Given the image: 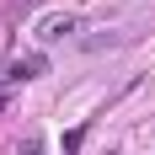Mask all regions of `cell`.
I'll return each mask as SVG.
<instances>
[{
    "mask_svg": "<svg viewBox=\"0 0 155 155\" xmlns=\"http://www.w3.org/2000/svg\"><path fill=\"white\" fill-rule=\"evenodd\" d=\"M80 32H86V16L80 11H48V16L32 21V38H38V43H70Z\"/></svg>",
    "mask_w": 155,
    "mask_h": 155,
    "instance_id": "6da1fadb",
    "label": "cell"
},
{
    "mask_svg": "<svg viewBox=\"0 0 155 155\" xmlns=\"http://www.w3.org/2000/svg\"><path fill=\"white\" fill-rule=\"evenodd\" d=\"M16 155H48V144H43V134H27V139L16 144Z\"/></svg>",
    "mask_w": 155,
    "mask_h": 155,
    "instance_id": "7a4b0ae2",
    "label": "cell"
},
{
    "mask_svg": "<svg viewBox=\"0 0 155 155\" xmlns=\"http://www.w3.org/2000/svg\"><path fill=\"white\" fill-rule=\"evenodd\" d=\"M80 139H86V128H70L64 134V155H80Z\"/></svg>",
    "mask_w": 155,
    "mask_h": 155,
    "instance_id": "3957f363",
    "label": "cell"
},
{
    "mask_svg": "<svg viewBox=\"0 0 155 155\" xmlns=\"http://www.w3.org/2000/svg\"><path fill=\"white\" fill-rule=\"evenodd\" d=\"M5 86H11V80H0V112H5V102H11V91H5Z\"/></svg>",
    "mask_w": 155,
    "mask_h": 155,
    "instance_id": "277c9868",
    "label": "cell"
}]
</instances>
